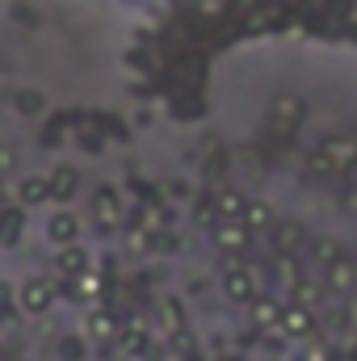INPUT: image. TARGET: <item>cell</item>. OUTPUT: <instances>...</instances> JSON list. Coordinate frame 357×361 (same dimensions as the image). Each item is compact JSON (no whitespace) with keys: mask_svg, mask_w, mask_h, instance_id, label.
<instances>
[{"mask_svg":"<svg viewBox=\"0 0 357 361\" xmlns=\"http://www.w3.org/2000/svg\"><path fill=\"white\" fill-rule=\"evenodd\" d=\"M55 294H59V286L51 277H25L21 290H17V307L25 315H47L55 307Z\"/></svg>","mask_w":357,"mask_h":361,"instance_id":"obj_1","label":"cell"},{"mask_svg":"<svg viewBox=\"0 0 357 361\" xmlns=\"http://www.w3.org/2000/svg\"><path fill=\"white\" fill-rule=\"evenodd\" d=\"M320 152L328 156L332 173H349V169L357 164V139H353V135H332V139H324V143H320Z\"/></svg>","mask_w":357,"mask_h":361,"instance_id":"obj_2","label":"cell"},{"mask_svg":"<svg viewBox=\"0 0 357 361\" xmlns=\"http://www.w3.org/2000/svg\"><path fill=\"white\" fill-rule=\"evenodd\" d=\"M92 214H97L101 227H122V193L114 185H101L92 193Z\"/></svg>","mask_w":357,"mask_h":361,"instance_id":"obj_3","label":"cell"},{"mask_svg":"<svg viewBox=\"0 0 357 361\" xmlns=\"http://www.w3.org/2000/svg\"><path fill=\"white\" fill-rule=\"evenodd\" d=\"M223 294L231 298V302H248L253 307V298H257V277H253V269H227L223 273Z\"/></svg>","mask_w":357,"mask_h":361,"instance_id":"obj_4","label":"cell"},{"mask_svg":"<svg viewBox=\"0 0 357 361\" xmlns=\"http://www.w3.org/2000/svg\"><path fill=\"white\" fill-rule=\"evenodd\" d=\"M55 273H59V277H68V281L85 277V273H89V248H80V244L55 248Z\"/></svg>","mask_w":357,"mask_h":361,"instance_id":"obj_5","label":"cell"},{"mask_svg":"<svg viewBox=\"0 0 357 361\" xmlns=\"http://www.w3.org/2000/svg\"><path fill=\"white\" fill-rule=\"evenodd\" d=\"M76 235H80V219H76L72 210H59V214H51V219H47V240H51L55 248L76 244Z\"/></svg>","mask_w":357,"mask_h":361,"instance_id":"obj_6","label":"cell"},{"mask_svg":"<svg viewBox=\"0 0 357 361\" xmlns=\"http://www.w3.org/2000/svg\"><path fill=\"white\" fill-rule=\"evenodd\" d=\"M17 202H21V206H42V202H51V177H47V173L21 177L17 180Z\"/></svg>","mask_w":357,"mask_h":361,"instance_id":"obj_7","label":"cell"},{"mask_svg":"<svg viewBox=\"0 0 357 361\" xmlns=\"http://www.w3.org/2000/svg\"><path fill=\"white\" fill-rule=\"evenodd\" d=\"M282 332H286V336H311V332H315V315H311L307 307L290 302V307H282Z\"/></svg>","mask_w":357,"mask_h":361,"instance_id":"obj_8","label":"cell"},{"mask_svg":"<svg viewBox=\"0 0 357 361\" xmlns=\"http://www.w3.org/2000/svg\"><path fill=\"white\" fill-rule=\"evenodd\" d=\"M160 328H164L173 341L185 336V302L173 298V294H164V298H160Z\"/></svg>","mask_w":357,"mask_h":361,"instance_id":"obj_9","label":"cell"},{"mask_svg":"<svg viewBox=\"0 0 357 361\" xmlns=\"http://www.w3.org/2000/svg\"><path fill=\"white\" fill-rule=\"evenodd\" d=\"M76 189H80V173H76L72 164H59V169L51 173V197H55V202H72Z\"/></svg>","mask_w":357,"mask_h":361,"instance_id":"obj_10","label":"cell"},{"mask_svg":"<svg viewBox=\"0 0 357 361\" xmlns=\"http://www.w3.org/2000/svg\"><path fill=\"white\" fill-rule=\"evenodd\" d=\"M253 324L269 332V328H282V302L277 298H265V294H257L253 298Z\"/></svg>","mask_w":357,"mask_h":361,"instance_id":"obj_11","label":"cell"},{"mask_svg":"<svg viewBox=\"0 0 357 361\" xmlns=\"http://www.w3.org/2000/svg\"><path fill=\"white\" fill-rule=\"evenodd\" d=\"M303 114H307V105L298 101V97H277L273 101V126H298L303 122Z\"/></svg>","mask_w":357,"mask_h":361,"instance_id":"obj_12","label":"cell"},{"mask_svg":"<svg viewBox=\"0 0 357 361\" xmlns=\"http://www.w3.org/2000/svg\"><path fill=\"white\" fill-rule=\"evenodd\" d=\"M244 244H248V231L240 223H219L214 227V248L219 252H244Z\"/></svg>","mask_w":357,"mask_h":361,"instance_id":"obj_13","label":"cell"},{"mask_svg":"<svg viewBox=\"0 0 357 361\" xmlns=\"http://www.w3.org/2000/svg\"><path fill=\"white\" fill-rule=\"evenodd\" d=\"M118 341H122V349H126L131 357H143V353L152 349V332H147L143 324H122Z\"/></svg>","mask_w":357,"mask_h":361,"instance_id":"obj_14","label":"cell"},{"mask_svg":"<svg viewBox=\"0 0 357 361\" xmlns=\"http://www.w3.org/2000/svg\"><path fill=\"white\" fill-rule=\"evenodd\" d=\"M214 202H219V219H223V223H240V219H244V210H248V197H244V193H236V189L214 193Z\"/></svg>","mask_w":357,"mask_h":361,"instance_id":"obj_15","label":"cell"},{"mask_svg":"<svg viewBox=\"0 0 357 361\" xmlns=\"http://www.w3.org/2000/svg\"><path fill=\"white\" fill-rule=\"evenodd\" d=\"M122 332V319L114 311H89V336L92 341H114Z\"/></svg>","mask_w":357,"mask_h":361,"instance_id":"obj_16","label":"cell"},{"mask_svg":"<svg viewBox=\"0 0 357 361\" xmlns=\"http://www.w3.org/2000/svg\"><path fill=\"white\" fill-rule=\"evenodd\" d=\"M240 227H244V231H265V227H273V206H269V202H248Z\"/></svg>","mask_w":357,"mask_h":361,"instance_id":"obj_17","label":"cell"},{"mask_svg":"<svg viewBox=\"0 0 357 361\" xmlns=\"http://www.w3.org/2000/svg\"><path fill=\"white\" fill-rule=\"evenodd\" d=\"M353 286H357V265H353V261H341V265H332V269H328V290L349 294Z\"/></svg>","mask_w":357,"mask_h":361,"instance_id":"obj_18","label":"cell"},{"mask_svg":"<svg viewBox=\"0 0 357 361\" xmlns=\"http://www.w3.org/2000/svg\"><path fill=\"white\" fill-rule=\"evenodd\" d=\"M21 231H25V214H21V206H4L0 240H4V244H17V240H21Z\"/></svg>","mask_w":357,"mask_h":361,"instance_id":"obj_19","label":"cell"},{"mask_svg":"<svg viewBox=\"0 0 357 361\" xmlns=\"http://www.w3.org/2000/svg\"><path fill=\"white\" fill-rule=\"evenodd\" d=\"M193 223H198V227H210V231H214V227L223 223V219H219V202H214V197H202V202L193 206Z\"/></svg>","mask_w":357,"mask_h":361,"instance_id":"obj_20","label":"cell"},{"mask_svg":"<svg viewBox=\"0 0 357 361\" xmlns=\"http://www.w3.org/2000/svg\"><path fill=\"white\" fill-rule=\"evenodd\" d=\"M273 244H277V252H290L294 244H303V223H282L273 231Z\"/></svg>","mask_w":357,"mask_h":361,"instance_id":"obj_21","label":"cell"},{"mask_svg":"<svg viewBox=\"0 0 357 361\" xmlns=\"http://www.w3.org/2000/svg\"><path fill=\"white\" fill-rule=\"evenodd\" d=\"M13 105L25 114V118H34V114H42V92H34V89H21V92H13Z\"/></svg>","mask_w":357,"mask_h":361,"instance_id":"obj_22","label":"cell"},{"mask_svg":"<svg viewBox=\"0 0 357 361\" xmlns=\"http://www.w3.org/2000/svg\"><path fill=\"white\" fill-rule=\"evenodd\" d=\"M101 290H105V281H101L97 273H85V277L72 281V294H76V298H101Z\"/></svg>","mask_w":357,"mask_h":361,"instance_id":"obj_23","label":"cell"},{"mask_svg":"<svg viewBox=\"0 0 357 361\" xmlns=\"http://www.w3.org/2000/svg\"><path fill=\"white\" fill-rule=\"evenodd\" d=\"M320 261H324L328 269H332V265H341V261H345L341 244H337V240H324V244H320Z\"/></svg>","mask_w":357,"mask_h":361,"instance_id":"obj_24","label":"cell"},{"mask_svg":"<svg viewBox=\"0 0 357 361\" xmlns=\"http://www.w3.org/2000/svg\"><path fill=\"white\" fill-rule=\"evenodd\" d=\"M307 164H311V173H320V177H328V173H332V164H328V156H324L320 147L311 152V160H307Z\"/></svg>","mask_w":357,"mask_h":361,"instance_id":"obj_25","label":"cell"},{"mask_svg":"<svg viewBox=\"0 0 357 361\" xmlns=\"http://www.w3.org/2000/svg\"><path fill=\"white\" fill-rule=\"evenodd\" d=\"M59 353H63V357H68V361H76V357H80V353H85V345H80L76 336H68V341L59 345Z\"/></svg>","mask_w":357,"mask_h":361,"instance_id":"obj_26","label":"cell"},{"mask_svg":"<svg viewBox=\"0 0 357 361\" xmlns=\"http://www.w3.org/2000/svg\"><path fill=\"white\" fill-rule=\"evenodd\" d=\"M80 143H85V152H101V139H97V135H89V130L80 135Z\"/></svg>","mask_w":357,"mask_h":361,"instance_id":"obj_27","label":"cell"},{"mask_svg":"<svg viewBox=\"0 0 357 361\" xmlns=\"http://www.w3.org/2000/svg\"><path fill=\"white\" fill-rule=\"evenodd\" d=\"M131 244H135V252H147V235L143 231H131Z\"/></svg>","mask_w":357,"mask_h":361,"instance_id":"obj_28","label":"cell"},{"mask_svg":"<svg viewBox=\"0 0 357 361\" xmlns=\"http://www.w3.org/2000/svg\"><path fill=\"white\" fill-rule=\"evenodd\" d=\"M0 169H13V152L8 147H0Z\"/></svg>","mask_w":357,"mask_h":361,"instance_id":"obj_29","label":"cell"},{"mask_svg":"<svg viewBox=\"0 0 357 361\" xmlns=\"http://www.w3.org/2000/svg\"><path fill=\"white\" fill-rule=\"evenodd\" d=\"M0 223H4V206H0Z\"/></svg>","mask_w":357,"mask_h":361,"instance_id":"obj_30","label":"cell"},{"mask_svg":"<svg viewBox=\"0 0 357 361\" xmlns=\"http://www.w3.org/2000/svg\"><path fill=\"white\" fill-rule=\"evenodd\" d=\"M353 361H357V349H353Z\"/></svg>","mask_w":357,"mask_h":361,"instance_id":"obj_31","label":"cell"}]
</instances>
